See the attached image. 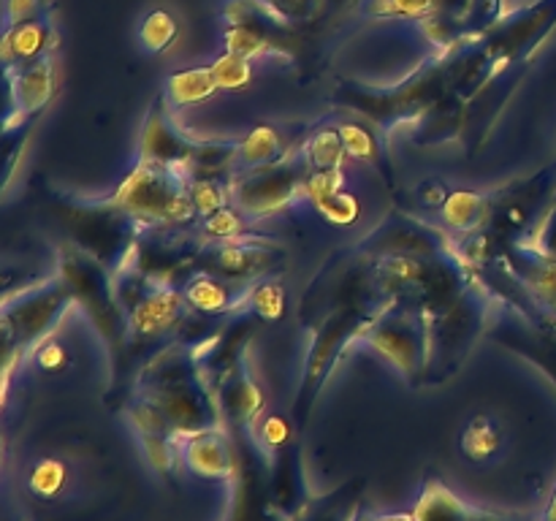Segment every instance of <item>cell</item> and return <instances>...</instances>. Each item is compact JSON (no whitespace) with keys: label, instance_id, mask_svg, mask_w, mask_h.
Instances as JSON below:
<instances>
[{"label":"cell","instance_id":"1","mask_svg":"<svg viewBox=\"0 0 556 521\" xmlns=\"http://www.w3.org/2000/svg\"><path fill=\"white\" fill-rule=\"evenodd\" d=\"M179 459L193 475L206 481H228L237 472L231 443L220 429H204V432L179 437Z\"/></svg>","mask_w":556,"mask_h":521},{"label":"cell","instance_id":"2","mask_svg":"<svg viewBox=\"0 0 556 521\" xmlns=\"http://www.w3.org/2000/svg\"><path fill=\"white\" fill-rule=\"evenodd\" d=\"M54 41L52 25L47 16H36V20L20 22L14 27H5L3 36V60L9 68H25V65L38 63L47 58L49 47Z\"/></svg>","mask_w":556,"mask_h":521},{"label":"cell","instance_id":"3","mask_svg":"<svg viewBox=\"0 0 556 521\" xmlns=\"http://www.w3.org/2000/svg\"><path fill=\"white\" fill-rule=\"evenodd\" d=\"M476 510L467 508L448 486L440 481H429L413 508V521H472Z\"/></svg>","mask_w":556,"mask_h":521},{"label":"cell","instance_id":"4","mask_svg":"<svg viewBox=\"0 0 556 521\" xmlns=\"http://www.w3.org/2000/svg\"><path fill=\"white\" fill-rule=\"evenodd\" d=\"M503 443L505 434L500 421L494 416H486V412H483V416H476L467 423L465 434H462L459 440V448L470 461L486 465V461L497 459V454L503 450Z\"/></svg>","mask_w":556,"mask_h":521},{"label":"cell","instance_id":"5","mask_svg":"<svg viewBox=\"0 0 556 521\" xmlns=\"http://www.w3.org/2000/svg\"><path fill=\"white\" fill-rule=\"evenodd\" d=\"M14 92L16 101H20V109H25V112H33V109L41 106L49 98V92H52V63H49V58L20 68L14 81Z\"/></svg>","mask_w":556,"mask_h":521},{"label":"cell","instance_id":"6","mask_svg":"<svg viewBox=\"0 0 556 521\" xmlns=\"http://www.w3.org/2000/svg\"><path fill=\"white\" fill-rule=\"evenodd\" d=\"M217 90L215 76H212V68H190L179 71L168 79V96H172L174 106H190V103H199L204 98H210L212 92Z\"/></svg>","mask_w":556,"mask_h":521},{"label":"cell","instance_id":"7","mask_svg":"<svg viewBox=\"0 0 556 521\" xmlns=\"http://www.w3.org/2000/svg\"><path fill=\"white\" fill-rule=\"evenodd\" d=\"M440 0H362V11L375 20H429Z\"/></svg>","mask_w":556,"mask_h":521},{"label":"cell","instance_id":"8","mask_svg":"<svg viewBox=\"0 0 556 521\" xmlns=\"http://www.w3.org/2000/svg\"><path fill=\"white\" fill-rule=\"evenodd\" d=\"M68 483V467L60 459H41L27 475V488L38 499H54L65 492Z\"/></svg>","mask_w":556,"mask_h":521},{"label":"cell","instance_id":"9","mask_svg":"<svg viewBox=\"0 0 556 521\" xmlns=\"http://www.w3.org/2000/svg\"><path fill=\"white\" fill-rule=\"evenodd\" d=\"M174 38H177V20H174L168 11H152V14H147V20L141 22L139 41L147 52H166L174 43Z\"/></svg>","mask_w":556,"mask_h":521},{"label":"cell","instance_id":"10","mask_svg":"<svg viewBox=\"0 0 556 521\" xmlns=\"http://www.w3.org/2000/svg\"><path fill=\"white\" fill-rule=\"evenodd\" d=\"M307 157L318 171H334L342 163V155H345V141H342V134L337 130H320L307 147Z\"/></svg>","mask_w":556,"mask_h":521},{"label":"cell","instance_id":"11","mask_svg":"<svg viewBox=\"0 0 556 521\" xmlns=\"http://www.w3.org/2000/svg\"><path fill=\"white\" fill-rule=\"evenodd\" d=\"M212 76H215V85L220 90H242L253 81V68H250V60L248 58H239V54L228 52L226 58L215 60L210 65Z\"/></svg>","mask_w":556,"mask_h":521},{"label":"cell","instance_id":"12","mask_svg":"<svg viewBox=\"0 0 556 521\" xmlns=\"http://www.w3.org/2000/svg\"><path fill=\"white\" fill-rule=\"evenodd\" d=\"M483 204L476 193H454L445 201V217L456 228H472L481 220Z\"/></svg>","mask_w":556,"mask_h":521},{"label":"cell","instance_id":"13","mask_svg":"<svg viewBox=\"0 0 556 521\" xmlns=\"http://www.w3.org/2000/svg\"><path fill=\"white\" fill-rule=\"evenodd\" d=\"M277 152H280V141H277V136L271 134L269 128H258L248 136V141H244L242 161L248 163V166H261V163L277 157Z\"/></svg>","mask_w":556,"mask_h":521},{"label":"cell","instance_id":"14","mask_svg":"<svg viewBox=\"0 0 556 521\" xmlns=\"http://www.w3.org/2000/svg\"><path fill=\"white\" fill-rule=\"evenodd\" d=\"M280 22H304L318 11L320 0H255Z\"/></svg>","mask_w":556,"mask_h":521},{"label":"cell","instance_id":"15","mask_svg":"<svg viewBox=\"0 0 556 521\" xmlns=\"http://www.w3.org/2000/svg\"><path fill=\"white\" fill-rule=\"evenodd\" d=\"M190 302L201 309H223L228 304V291L223 282L215 280H199L190 285L188 291Z\"/></svg>","mask_w":556,"mask_h":521},{"label":"cell","instance_id":"16","mask_svg":"<svg viewBox=\"0 0 556 521\" xmlns=\"http://www.w3.org/2000/svg\"><path fill=\"white\" fill-rule=\"evenodd\" d=\"M315 204H318V209L324 212L331 223H351L358 217V201L353 199L351 193H342V190L329 195V199L315 201Z\"/></svg>","mask_w":556,"mask_h":521},{"label":"cell","instance_id":"17","mask_svg":"<svg viewBox=\"0 0 556 521\" xmlns=\"http://www.w3.org/2000/svg\"><path fill=\"white\" fill-rule=\"evenodd\" d=\"M304 521H356V516L351 510V499H342L334 494L326 503H320L318 508L309 510Z\"/></svg>","mask_w":556,"mask_h":521},{"label":"cell","instance_id":"18","mask_svg":"<svg viewBox=\"0 0 556 521\" xmlns=\"http://www.w3.org/2000/svg\"><path fill=\"white\" fill-rule=\"evenodd\" d=\"M342 134V141H345V152L353 157H372L375 152V144H372V136L367 134L364 128H358V125H345V128L340 130Z\"/></svg>","mask_w":556,"mask_h":521},{"label":"cell","instance_id":"19","mask_svg":"<svg viewBox=\"0 0 556 521\" xmlns=\"http://www.w3.org/2000/svg\"><path fill=\"white\" fill-rule=\"evenodd\" d=\"M43 14L41 0H5V27H14L20 22L36 20Z\"/></svg>","mask_w":556,"mask_h":521},{"label":"cell","instance_id":"20","mask_svg":"<svg viewBox=\"0 0 556 521\" xmlns=\"http://www.w3.org/2000/svg\"><path fill=\"white\" fill-rule=\"evenodd\" d=\"M193 204H195V209H201V212H204V215H210V212L220 209V204H223L220 188H217V185H212V182L195 185Z\"/></svg>","mask_w":556,"mask_h":521},{"label":"cell","instance_id":"21","mask_svg":"<svg viewBox=\"0 0 556 521\" xmlns=\"http://www.w3.org/2000/svg\"><path fill=\"white\" fill-rule=\"evenodd\" d=\"M258 302V313L266 315V318H277L282 313V293L277 285H264L255 296Z\"/></svg>","mask_w":556,"mask_h":521},{"label":"cell","instance_id":"22","mask_svg":"<svg viewBox=\"0 0 556 521\" xmlns=\"http://www.w3.org/2000/svg\"><path fill=\"white\" fill-rule=\"evenodd\" d=\"M38 364H41V369H63L65 364V351L63 345H58V342H49V345H43L41 351H38Z\"/></svg>","mask_w":556,"mask_h":521},{"label":"cell","instance_id":"23","mask_svg":"<svg viewBox=\"0 0 556 521\" xmlns=\"http://www.w3.org/2000/svg\"><path fill=\"white\" fill-rule=\"evenodd\" d=\"M210 231L217 233V237H233L239 231V220L228 212H217V215L210 217Z\"/></svg>","mask_w":556,"mask_h":521},{"label":"cell","instance_id":"24","mask_svg":"<svg viewBox=\"0 0 556 521\" xmlns=\"http://www.w3.org/2000/svg\"><path fill=\"white\" fill-rule=\"evenodd\" d=\"M418 199H421V204L427 206H443L445 201H448V193H445L440 182H427L421 190H418Z\"/></svg>","mask_w":556,"mask_h":521},{"label":"cell","instance_id":"25","mask_svg":"<svg viewBox=\"0 0 556 521\" xmlns=\"http://www.w3.org/2000/svg\"><path fill=\"white\" fill-rule=\"evenodd\" d=\"M538 521H556V481H554L552 492H548V499H546V505H543Z\"/></svg>","mask_w":556,"mask_h":521},{"label":"cell","instance_id":"26","mask_svg":"<svg viewBox=\"0 0 556 521\" xmlns=\"http://www.w3.org/2000/svg\"><path fill=\"white\" fill-rule=\"evenodd\" d=\"M472 521H519V519H510V516L483 513V510H476V513H472Z\"/></svg>","mask_w":556,"mask_h":521},{"label":"cell","instance_id":"27","mask_svg":"<svg viewBox=\"0 0 556 521\" xmlns=\"http://www.w3.org/2000/svg\"><path fill=\"white\" fill-rule=\"evenodd\" d=\"M369 521H386V519H369Z\"/></svg>","mask_w":556,"mask_h":521}]
</instances>
